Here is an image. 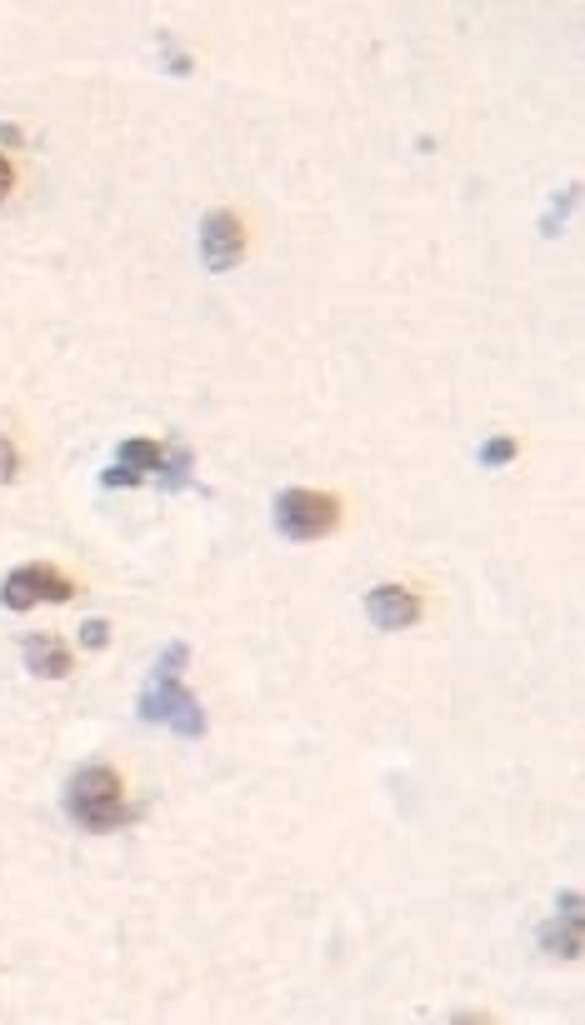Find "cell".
<instances>
[{
	"instance_id": "1",
	"label": "cell",
	"mask_w": 585,
	"mask_h": 1025,
	"mask_svg": "<svg viewBox=\"0 0 585 1025\" xmlns=\"http://www.w3.org/2000/svg\"><path fill=\"white\" fill-rule=\"evenodd\" d=\"M190 660V645L186 641H171L161 651V660H155V670H150V680L140 686V720H150V726H171L181 741H200L206 736V711H200V701L181 686V670H186Z\"/></svg>"
},
{
	"instance_id": "3",
	"label": "cell",
	"mask_w": 585,
	"mask_h": 1025,
	"mask_svg": "<svg viewBox=\"0 0 585 1025\" xmlns=\"http://www.w3.org/2000/svg\"><path fill=\"white\" fill-rule=\"evenodd\" d=\"M340 526V501L321 491H281L275 495V531L286 541H321Z\"/></svg>"
},
{
	"instance_id": "11",
	"label": "cell",
	"mask_w": 585,
	"mask_h": 1025,
	"mask_svg": "<svg viewBox=\"0 0 585 1025\" xmlns=\"http://www.w3.org/2000/svg\"><path fill=\"white\" fill-rule=\"evenodd\" d=\"M75 635H80V651H105V645H111V620H80V630H75Z\"/></svg>"
},
{
	"instance_id": "2",
	"label": "cell",
	"mask_w": 585,
	"mask_h": 1025,
	"mask_svg": "<svg viewBox=\"0 0 585 1025\" xmlns=\"http://www.w3.org/2000/svg\"><path fill=\"white\" fill-rule=\"evenodd\" d=\"M65 816L80 830H96V836L125 826V820H130V805H125L121 776H115L111 766H80L65 780Z\"/></svg>"
},
{
	"instance_id": "16",
	"label": "cell",
	"mask_w": 585,
	"mask_h": 1025,
	"mask_svg": "<svg viewBox=\"0 0 585 1025\" xmlns=\"http://www.w3.org/2000/svg\"><path fill=\"white\" fill-rule=\"evenodd\" d=\"M0 146L15 150V146H21V131H15V125H0Z\"/></svg>"
},
{
	"instance_id": "13",
	"label": "cell",
	"mask_w": 585,
	"mask_h": 1025,
	"mask_svg": "<svg viewBox=\"0 0 585 1025\" xmlns=\"http://www.w3.org/2000/svg\"><path fill=\"white\" fill-rule=\"evenodd\" d=\"M100 481L115 491V485H140V476H136V470H125V466H111L105 476H100Z\"/></svg>"
},
{
	"instance_id": "9",
	"label": "cell",
	"mask_w": 585,
	"mask_h": 1025,
	"mask_svg": "<svg viewBox=\"0 0 585 1025\" xmlns=\"http://www.w3.org/2000/svg\"><path fill=\"white\" fill-rule=\"evenodd\" d=\"M540 951L556 955V961H575L581 955V921H550V926H540Z\"/></svg>"
},
{
	"instance_id": "15",
	"label": "cell",
	"mask_w": 585,
	"mask_h": 1025,
	"mask_svg": "<svg viewBox=\"0 0 585 1025\" xmlns=\"http://www.w3.org/2000/svg\"><path fill=\"white\" fill-rule=\"evenodd\" d=\"M561 911H565V921H581V896H575V890L561 896Z\"/></svg>"
},
{
	"instance_id": "14",
	"label": "cell",
	"mask_w": 585,
	"mask_h": 1025,
	"mask_svg": "<svg viewBox=\"0 0 585 1025\" xmlns=\"http://www.w3.org/2000/svg\"><path fill=\"white\" fill-rule=\"evenodd\" d=\"M11 186H15V171H11V156H0V200L11 196Z\"/></svg>"
},
{
	"instance_id": "6",
	"label": "cell",
	"mask_w": 585,
	"mask_h": 1025,
	"mask_svg": "<svg viewBox=\"0 0 585 1025\" xmlns=\"http://www.w3.org/2000/svg\"><path fill=\"white\" fill-rule=\"evenodd\" d=\"M365 616H371L375 630H406L421 620V595L411 585L386 581V585H375V591H365Z\"/></svg>"
},
{
	"instance_id": "8",
	"label": "cell",
	"mask_w": 585,
	"mask_h": 1025,
	"mask_svg": "<svg viewBox=\"0 0 585 1025\" xmlns=\"http://www.w3.org/2000/svg\"><path fill=\"white\" fill-rule=\"evenodd\" d=\"M115 466L136 470V476H161L165 445L161 441H146V435H130V441H121V450H115Z\"/></svg>"
},
{
	"instance_id": "12",
	"label": "cell",
	"mask_w": 585,
	"mask_h": 1025,
	"mask_svg": "<svg viewBox=\"0 0 585 1025\" xmlns=\"http://www.w3.org/2000/svg\"><path fill=\"white\" fill-rule=\"evenodd\" d=\"M15 470H21V456H15V445L0 435V485L15 481Z\"/></svg>"
},
{
	"instance_id": "10",
	"label": "cell",
	"mask_w": 585,
	"mask_h": 1025,
	"mask_svg": "<svg viewBox=\"0 0 585 1025\" xmlns=\"http://www.w3.org/2000/svg\"><path fill=\"white\" fill-rule=\"evenodd\" d=\"M515 456H521V441H515V435H496V441H486V445H481V466H486V470H496V466H511Z\"/></svg>"
},
{
	"instance_id": "5",
	"label": "cell",
	"mask_w": 585,
	"mask_h": 1025,
	"mask_svg": "<svg viewBox=\"0 0 585 1025\" xmlns=\"http://www.w3.org/2000/svg\"><path fill=\"white\" fill-rule=\"evenodd\" d=\"M75 595V585L65 581L55 566H21L5 576V591H0V601L11 610H30L40 606V601H50V606H65Z\"/></svg>"
},
{
	"instance_id": "7",
	"label": "cell",
	"mask_w": 585,
	"mask_h": 1025,
	"mask_svg": "<svg viewBox=\"0 0 585 1025\" xmlns=\"http://www.w3.org/2000/svg\"><path fill=\"white\" fill-rule=\"evenodd\" d=\"M21 660L30 676H46V680H65L71 676V651H65L55 635H25L21 641Z\"/></svg>"
},
{
	"instance_id": "4",
	"label": "cell",
	"mask_w": 585,
	"mask_h": 1025,
	"mask_svg": "<svg viewBox=\"0 0 585 1025\" xmlns=\"http://www.w3.org/2000/svg\"><path fill=\"white\" fill-rule=\"evenodd\" d=\"M200 260H206L211 275L236 271L240 260H246V225H240L236 210H211L200 221Z\"/></svg>"
}]
</instances>
